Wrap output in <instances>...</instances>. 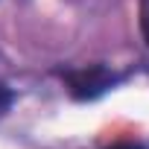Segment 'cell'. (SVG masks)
<instances>
[{
    "mask_svg": "<svg viewBox=\"0 0 149 149\" xmlns=\"http://www.w3.org/2000/svg\"><path fill=\"white\" fill-rule=\"evenodd\" d=\"M61 79L73 100L91 102V100H100L102 94H108L114 85H120L123 76L105 64H91V67H79V70H61Z\"/></svg>",
    "mask_w": 149,
    "mask_h": 149,
    "instance_id": "obj_1",
    "label": "cell"
},
{
    "mask_svg": "<svg viewBox=\"0 0 149 149\" xmlns=\"http://www.w3.org/2000/svg\"><path fill=\"white\" fill-rule=\"evenodd\" d=\"M140 29H143V38L149 44V0H140Z\"/></svg>",
    "mask_w": 149,
    "mask_h": 149,
    "instance_id": "obj_2",
    "label": "cell"
},
{
    "mask_svg": "<svg viewBox=\"0 0 149 149\" xmlns=\"http://www.w3.org/2000/svg\"><path fill=\"white\" fill-rule=\"evenodd\" d=\"M12 100H15V97H12V91H9L6 85H0V114H3V111L12 105Z\"/></svg>",
    "mask_w": 149,
    "mask_h": 149,
    "instance_id": "obj_3",
    "label": "cell"
},
{
    "mask_svg": "<svg viewBox=\"0 0 149 149\" xmlns=\"http://www.w3.org/2000/svg\"><path fill=\"white\" fill-rule=\"evenodd\" d=\"M108 149H143L140 143H132V140H120V143H111Z\"/></svg>",
    "mask_w": 149,
    "mask_h": 149,
    "instance_id": "obj_4",
    "label": "cell"
}]
</instances>
